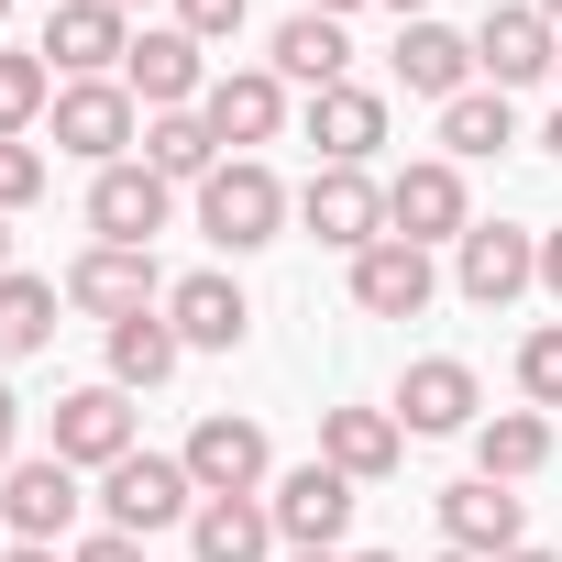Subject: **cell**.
<instances>
[{
	"label": "cell",
	"mask_w": 562,
	"mask_h": 562,
	"mask_svg": "<svg viewBox=\"0 0 562 562\" xmlns=\"http://www.w3.org/2000/svg\"><path fill=\"white\" fill-rule=\"evenodd\" d=\"M288 188H276V166L265 155H221L210 177H199V232L221 243V254H265L276 232H288Z\"/></svg>",
	"instance_id": "1"
},
{
	"label": "cell",
	"mask_w": 562,
	"mask_h": 562,
	"mask_svg": "<svg viewBox=\"0 0 562 562\" xmlns=\"http://www.w3.org/2000/svg\"><path fill=\"white\" fill-rule=\"evenodd\" d=\"M177 518H199V485H188L177 452H122V463L100 474V529L155 540V529H177Z\"/></svg>",
	"instance_id": "2"
},
{
	"label": "cell",
	"mask_w": 562,
	"mask_h": 562,
	"mask_svg": "<svg viewBox=\"0 0 562 562\" xmlns=\"http://www.w3.org/2000/svg\"><path fill=\"white\" fill-rule=\"evenodd\" d=\"M133 144H144V100H133L122 78H67V89H56V155L122 166Z\"/></svg>",
	"instance_id": "3"
},
{
	"label": "cell",
	"mask_w": 562,
	"mask_h": 562,
	"mask_svg": "<svg viewBox=\"0 0 562 562\" xmlns=\"http://www.w3.org/2000/svg\"><path fill=\"white\" fill-rule=\"evenodd\" d=\"M386 232H397V243H419V254H430V243H463V232H474L463 166H452V155H419V166H397V177H386Z\"/></svg>",
	"instance_id": "4"
},
{
	"label": "cell",
	"mask_w": 562,
	"mask_h": 562,
	"mask_svg": "<svg viewBox=\"0 0 562 562\" xmlns=\"http://www.w3.org/2000/svg\"><path fill=\"white\" fill-rule=\"evenodd\" d=\"M67 310H89V321H144V310H166V276H155V254H133V243H89V254L67 265Z\"/></svg>",
	"instance_id": "5"
},
{
	"label": "cell",
	"mask_w": 562,
	"mask_h": 562,
	"mask_svg": "<svg viewBox=\"0 0 562 562\" xmlns=\"http://www.w3.org/2000/svg\"><path fill=\"white\" fill-rule=\"evenodd\" d=\"M452 288H463L474 310H507V299H529V288H540V232L474 221V232L452 243Z\"/></svg>",
	"instance_id": "6"
},
{
	"label": "cell",
	"mask_w": 562,
	"mask_h": 562,
	"mask_svg": "<svg viewBox=\"0 0 562 562\" xmlns=\"http://www.w3.org/2000/svg\"><path fill=\"white\" fill-rule=\"evenodd\" d=\"M122 452H144L133 441V397L100 375V386H67L56 397V463H78V474H111Z\"/></svg>",
	"instance_id": "7"
},
{
	"label": "cell",
	"mask_w": 562,
	"mask_h": 562,
	"mask_svg": "<svg viewBox=\"0 0 562 562\" xmlns=\"http://www.w3.org/2000/svg\"><path fill=\"white\" fill-rule=\"evenodd\" d=\"M199 122H210V144H221V155H254V144L288 133V78H276V67H232V78H210Z\"/></svg>",
	"instance_id": "8"
},
{
	"label": "cell",
	"mask_w": 562,
	"mask_h": 562,
	"mask_svg": "<svg viewBox=\"0 0 562 562\" xmlns=\"http://www.w3.org/2000/svg\"><path fill=\"white\" fill-rule=\"evenodd\" d=\"M34 56H45L56 78H111V67L133 56V12H111V0H56Z\"/></svg>",
	"instance_id": "9"
},
{
	"label": "cell",
	"mask_w": 562,
	"mask_h": 562,
	"mask_svg": "<svg viewBox=\"0 0 562 562\" xmlns=\"http://www.w3.org/2000/svg\"><path fill=\"white\" fill-rule=\"evenodd\" d=\"M78 507H89L78 496V463H56V452H23L12 474H0V518H12V540H45L56 551L78 529Z\"/></svg>",
	"instance_id": "10"
},
{
	"label": "cell",
	"mask_w": 562,
	"mask_h": 562,
	"mask_svg": "<svg viewBox=\"0 0 562 562\" xmlns=\"http://www.w3.org/2000/svg\"><path fill=\"white\" fill-rule=\"evenodd\" d=\"M166 210H177V188H166L155 166H133V155L89 177V232H100V243H133V254H155Z\"/></svg>",
	"instance_id": "11"
},
{
	"label": "cell",
	"mask_w": 562,
	"mask_h": 562,
	"mask_svg": "<svg viewBox=\"0 0 562 562\" xmlns=\"http://www.w3.org/2000/svg\"><path fill=\"white\" fill-rule=\"evenodd\" d=\"M299 221H310L331 254H364V243H386V188H375L364 166H321V177L299 188Z\"/></svg>",
	"instance_id": "12"
},
{
	"label": "cell",
	"mask_w": 562,
	"mask_h": 562,
	"mask_svg": "<svg viewBox=\"0 0 562 562\" xmlns=\"http://www.w3.org/2000/svg\"><path fill=\"white\" fill-rule=\"evenodd\" d=\"M474 408H485V386H474V364H463V353H419V364L397 375V430H408V441L474 430Z\"/></svg>",
	"instance_id": "13"
},
{
	"label": "cell",
	"mask_w": 562,
	"mask_h": 562,
	"mask_svg": "<svg viewBox=\"0 0 562 562\" xmlns=\"http://www.w3.org/2000/svg\"><path fill=\"white\" fill-rule=\"evenodd\" d=\"M177 463H188V485H199V496H265V463H276V452H265V430H254V419L210 408V419L188 430V452H177Z\"/></svg>",
	"instance_id": "14"
},
{
	"label": "cell",
	"mask_w": 562,
	"mask_h": 562,
	"mask_svg": "<svg viewBox=\"0 0 562 562\" xmlns=\"http://www.w3.org/2000/svg\"><path fill=\"white\" fill-rule=\"evenodd\" d=\"M518 529H529V496H507L496 474H463V485H441V551L507 562V551H518Z\"/></svg>",
	"instance_id": "15"
},
{
	"label": "cell",
	"mask_w": 562,
	"mask_h": 562,
	"mask_svg": "<svg viewBox=\"0 0 562 562\" xmlns=\"http://www.w3.org/2000/svg\"><path fill=\"white\" fill-rule=\"evenodd\" d=\"M276 540H299V551H331L353 529V474L342 463H299V474H276Z\"/></svg>",
	"instance_id": "16"
},
{
	"label": "cell",
	"mask_w": 562,
	"mask_h": 562,
	"mask_svg": "<svg viewBox=\"0 0 562 562\" xmlns=\"http://www.w3.org/2000/svg\"><path fill=\"white\" fill-rule=\"evenodd\" d=\"M122 89H133L144 111H199V100H210V67H199V34H177V23L133 34V56H122Z\"/></svg>",
	"instance_id": "17"
},
{
	"label": "cell",
	"mask_w": 562,
	"mask_h": 562,
	"mask_svg": "<svg viewBox=\"0 0 562 562\" xmlns=\"http://www.w3.org/2000/svg\"><path fill=\"white\" fill-rule=\"evenodd\" d=\"M474 67H485V89H529V78L562 67V45H551V23L529 12V0H496V12L474 23Z\"/></svg>",
	"instance_id": "18"
},
{
	"label": "cell",
	"mask_w": 562,
	"mask_h": 562,
	"mask_svg": "<svg viewBox=\"0 0 562 562\" xmlns=\"http://www.w3.org/2000/svg\"><path fill=\"white\" fill-rule=\"evenodd\" d=\"M430 288H441L430 254H419V243H397V232L353 254V310H364V321H419V310H430Z\"/></svg>",
	"instance_id": "19"
},
{
	"label": "cell",
	"mask_w": 562,
	"mask_h": 562,
	"mask_svg": "<svg viewBox=\"0 0 562 562\" xmlns=\"http://www.w3.org/2000/svg\"><path fill=\"white\" fill-rule=\"evenodd\" d=\"M166 321H177L188 353H232V342L254 331V299L232 288L221 265H199V276H177V288H166Z\"/></svg>",
	"instance_id": "20"
},
{
	"label": "cell",
	"mask_w": 562,
	"mask_h": 562,
	"mask_svg": "<svg viewBox=\"0 0 562 562\" xmlns=\"http://www.w3.org/2000/svg\"><path fill=\"white\" fill-rule=\"evenodd\" d=\"M321 463H342L353 485H386V474L408 463L397 408H321Z\"/></svg>",
	"instance_id": "21"
},
{
	"label": "cell",
	"mask_w": 562,
	"mask_h": 562,
	"mask_svg": "<svg viewBox=\"0 0 562 562\" xmlns=\"http://www.w3.org/2000/svg\"><path fill=\"white\" fill-rule=\"evenodd\" d=\"M310 144H321V166H364L375 144H386V100L375 89H310Z\"/></svg>",
	"instance_id": "22"
},
{
	"label": "cell",
	"mask_w": 562,
	"mask_h": 562,
	"mask_svg": "<svg viewBox=\"0 0 562 562\" xmlns=\"http://www.w3.org/2000/svg\"><path fill=\"white\" fill-rule=\"evenodd\" d=\"M265 551H276V507L265 496H199L188 562H265Z\"/></svg>",
	"instance_id": "23"
},
{
	"label": "cell",
	"mask_w": 562,
	"mask_h": 562,
	"mask_svg": "<svg viewBox=\"0 0 562 562\" xmlns=\"http://www.w3.org/2000/svg\"><path fill=\"white\" fill-rule=\"evenodd\" d=\"M397 89H419V100H463V89H474V34H452V23H408V34H397Z\"/></svg>",
	"instance_id": "24"
},
{
	"label": "cell",
	"mask_w": 562,
	"mask_h": 562,
	"mask_svg": "<svg viewBox=\"0 0 562 562\" xmlns=\"http://www.w3.org/2000/svg\"><path fill=\"white\" fill-rule=\"evenodd\" d=\"M540 463H551V419H540V408L474 419V474H496V485H529Z\"/></svg>",
	"instance_id": "25"
},
{
	"label": "cell",
	"mask_w": 562,
	"mask_h": 562,
	"mask_svg": "<svg viewBox=\"0 0 562 562\" xmlns=\"http://www.w3.org/2000/svg\"><path fill=\"white\" fill-rule=\"evenodd\" d=\"M342 67H353V45H342V23H331V12L276 23V78H299V89H342Z\"/></svg>",
	"instance_id": "26"
},
{
	"label": "cell",
	"mask_w": 562,
	"mask_h": 562,
	"mask_svg": "<svg viewBox=\"0 0 562 562\" xmlns=\"http://www.w3.org/2000/svg\"><path fill=\"white\" fill-rule=\"evenodd\" d=\"M56 299H67L56 276H23V265L0 276V364H23V353L56 342Z\"/></svg>",
	"instance_id": "27"
},
{
	"label": "cell",
	"mask_w": 562,
	"mask_h": 562,
	"mask_svg": "<svg viewBox=\"0 0 562 562\" xmlns=\"http://www.w3.org/2000/svg\"><path fill=\"white\" fill-rule=\"evenodd\" d=\"M518 144V111H507V89H463V100H441V155L452 166H474V155H507Z\"/></svg>",
	"instance_id": "28"
},
{
	"label": "cell",
	"mask_w": 562,
	"mask_h": 562,
	"mask_svg": "<svg viewBox=\"0 0 562 562\" xmlns=\"http://www.w3.org/2000/svg\"><path fill=\"white\" fill-rule=\"evenodd\" d=\"M177 353H188V342H177V321H166V310L111 321V386H122V397H133V386H166V375H177Z\"/></svg>",
	"instance_id": "29"
},
{
	"label": "cell",
	"mask_w": 562,
	"mask_h": 562,
	"mask_svg": "<svg viewBox=\"0 0 562 562\" xmlns=\"http://www.w3.org/2000/svg\"><path fill=\"white\" fill-rule=\"evenodd\" d=\"M144 166H155L166 188H199V177L221 166V144H210L199 111H155V122H144Z\"/></svg>",
	"instance_id": "30"
},
{
	"label": "cell",
	"mask_w": 562,
	"mask_h": 562,
	"mask_svg": "<svg viewBox=\"0 0 562 562\" xmlns=\"http://www.w3.org/2000/svg\"><path fill=\"white\" fill-rule=\"evenodd\" d=\"M45 100H56V67H45L34 45H12V56H0V133H34Z\"/></svg>",
	"instance_id": "31"
},
{
	"label": "cell",
	"mask_w": 562,
	"mask_h": 562,
	"mask_svg": "<svg viewBox=\"0 0 562 562\" xmlns=\"http://www.w3.org/2000/svg\"><path fill=\"white\" fill-rule=\"evenodd\" d=\"M518 397H529V408H562V321H540V331L518 342Z\"/></svg>",
	"instance_id": "32"
},
{
	"label": "cell",
	"mask_w": 562,
	"mask_h": 562,
	"mask_svg": "<svg viewBox=\"0 0 562 562\" xmlns=\"http://www.w3.org/2000/svg\"><path fill=\"white\" fill-rule=\"evenodd\" d=\"M34 199H45V155H34L23 133H0V221L34 210Z\"/></svg>",
	"instance_id": "33"
},
{
	"label": "cell",
	"mask_w": 562,
	"mask_h": 562,
	"mask_svg": "<svg viewBox=\"0 0 562 562\" xmlns=\"http://www.w3.org/2000/svg\"><path fill=\"white\" fill-rule=\"evenodd\" d=\"M243 12H254V0H177V34L221 45V34H243Z\"/></svg>",
	"instance_id": "34"
},
{
	"label": "cell",
	"mask_w": 562,
	"mask_h": 562,
	"mask_svg": "<svg viewBox=\"0 0 562 562\" xmlns=\"http://www.w3.org/2000/svg\"><path fill=\"white\" fill-rule=\"evenodd\" d=\"M67 562H144V540H122V529H89Z\"/></svg>",
	"instance_id": "35"
},
{
	"label": "cell",
	"mask_w": 562,
	"mask_h": 562,
	"mask_svg": "<svg viewBox=\"0 0 562 562\" xmlns=\"http://www.w3.org/2000/svg\"><path fill=\"white\" fill-rule=\"evenodd\" d=\"M12 463H23V397L0 386V474H12Z\"/></svg>",
	"instance_id": "36"
},
{
	"label": "cell",
	"mask_w": 562,
	"mask_h": 562,
	"mask_svg": "<svg viewBox=\"0 0 562 562\" xmlns=\"http://www.w3.org/2000/svg\"><path fill=\"white\" fill-rule=\"evenodd\" d=\"M540 288H551V299H562V221H551V232H540Z\"/></svg>",
	"instance_id": "37"
},
{
	"label": "cell",
	"mask_w": 562,
	"mask_h": 562,
	"mask_svg": "<svg viewBox=\"0 0 562 562\" xmlns=\"http://www.w3.org/2000/svg\"><path fill=\"white\" fill-rule=\"evenodd\" d=\"M0 562H67V551H45V540H12V551H0Z\"/></svg>",
	"instance_id": "38"
},
{
	"label": "cell",
	"mask_w": 562,
	"mask_h": 562,
	"mask_svg": "<svg viewBox=\"0 0 562 562\" xmlns=\"http://www.w3.org/2000/svg\"><path fill=\"white\" fill-rule=\"evenodd\" d=\"M310 12H331V23H342V12H364V0H310Z\"/></svg>",
	"instance_id": "39"
},
{
	"label": "cell",
	"mask_w": 562,
	"mask_h": 562,
	"mask_svg": "<svg viewBox=\"0 0 562 562\" xmlns=\"http://www.w3.org/2000/svg\"><path fill=\"white\" fill-rule=\"evenodd\" d=\"M386 12H408V23H430V0H386Z\"/></svg>",
	"instance_id": "40"
},
{
	"label": "cell",
	"mask_w": 562,
	"mask_h": 562,
	"mask_svg": "<svg viewBox=\"0 0 562 562\" xmlns=\"http://www.w3.org/2000/svg\"><path fill=\"white\" fill-rule=\"evenodd\" d=\"M540 155H562V111H551V133H540Z\"/></svg>",
	"instance_id": "41"
},
{
	"label": "cell",
	"mask_w": 562,
	"mask_h": 562,
	"mask_svg": "<svg viewBox=\"0 0 562 562\" xmlns=\"http://www.w3.org/2000/svg\"><path fill=\"white\" fill-rule=\"evenodd\" d=\"M507 562H562V551H529V540H518V551H507Z\"/></svg>",
	"instance_id": "42"
},
{
	"label": "cell",
	"mask_w": 562,
	"mask_h": 562,
	"mask_svg": "<svg viewBox=\"0 0 562 562\" xmlns=\"http://www.w3.org/2000/svg\"><path fill=\"white\" fill-rule=\"evenodd\" d=\"M529 12H540V23H562V0H529Z\"/></svg>",
	"instance_id": "43"
},
{
	"label": "cell",
	"mask_w": 562,
	"mask_h": 562,
	"mask_svg": "<svg viewBox=\"0 0 562 562\" xmlns=\"http://www.w3.org/2000/svg\"><path fill=\"white\" fill-rule=\"evenodd\" d=\"M0 276H12V232H0Z\"/></svg>",
	"instance_id": "44"
},
{
	"label": "cell",
	"mask_w": 562,
	"mask_h": 562,
	"mask_svg": "<svg viewBox=\"0 0 562 562\" xmlns=\"http://www.w3.org/2000/svg\"><path fill=\"white\" fill-rule=\"evenodd\" d=\"M299 562H342V551H299Z\"/></svg>",
	"instance_id": "45"
},
{
	"label": "cell",
	"mask_w": 562,
	"mask_h": 562,
	"mask_svg": "<svg viewBox=\"0 0 562 562\" xmlns=\"http://www.w3.org/2000/svg\"><path fill=\"white\" fill-rule=\"evenodd\" d=\"M353 562H397V551H353Z\"/></svg>",
	"instance_id": "46"
},
{
	"label": "cell",
	"mask_w": 562,
	"mask_h": 562,
	"mask_svg": "<svg viewBox=\"0 0 562 562\" xmlns=\"http://www.w3.org/2000/svg\"><path fill=\"white\" fill-rule=\"evenodd\" d=\"M430 562H474V551H430Z\"/></svg>",
	"instance_id": "47"
},
{
	"label": "cell",
	"mask_w": 562,
	"mask_h": 562,
	"mask_svg": "<svg viewBox=\"0 0 562 562\" xmlns=\"http://www.w3.org/2000/svg\"><path fill=\"white\" fill-rule=\"evenodd\" d=\"M0 23H12V0H0Z\"/></svg>",
	"instance_id": "48"
},
{
	"label": "cell",
	"mask_w": 562,
	"mask_h": 562,
	"mask_svg": "<svg viewBox=\"0 0 562 562\" xmlns=\"http://www.w3.org/2000/svg\"><path fill=\"white\" fill-rule=\"evenodd\" d=\"M111 12H133V0H111Z\"/></svg>",
	"instance_id": "49"
}]
</instances>
